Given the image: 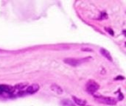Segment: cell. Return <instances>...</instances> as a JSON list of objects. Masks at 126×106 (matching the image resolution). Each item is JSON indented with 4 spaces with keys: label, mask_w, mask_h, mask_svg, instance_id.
<instances>
[{
    "label": "cell",
    "mask_w": 126,
    "mask_h": 106,
    "mask_svg": "<svg viewBox=\"0 0 126 106\" xmlns=\"http://www.w3.org/2000/svg\"><path fill=\"white\" fill-rule=\"evenodd\" d=\"M90 59H92L91 57H88L86 58H81V59H76V58H65L63 60V62L71 66H80V64L89 61Z\"/></svg>",
    "instance_id": "cell-1"
},
{
    "label": "cell",
    "mask_w": 126,
    "mask_h": 106,
    "mask_svg": "<svg viewBox=\"0 0 126 106\" xmlns=\"http://www.w3.org/2000/svg\"><path fill=\"white\" fill-rule=\"evenodd\" d=\"M100 89V85L94 80H89L86 85V90L88 93L93 94Z\"/></svg>",
    "instance_id": "cell-2"
},
{
    "label": "cell",
    "mask_w": 126,
    "mask_h": 106,
    "mask_svg": "<svg viewBox=\"0 0 126 106\" xmlns=\"http://www.w3.org/2000/svg\"><path fill=\"white\" fill-rule=\"evenodd\" d=\"M96 101L108 106H114L117 104V100L111 97H97Z\"/></svg>",
    "instance_id": "cell-3"
},
{
    "label": "cell",
    "mask_w": 126,
    "mask_h": 106,
    "mask_svg": "<svg viewBox=\"0 0 126 106\" xmlns=\"http://www.w3.org/2000/svg\"><path fill=\"white\" fill-rule=\"evenodd\" d=\"M39 90V85L38 84H32L29 86L27 87L26 89V93L29 94H32L37 92Z\"/></svg>",
    "instance_id": "cell-4"
},
{
    "label": "cell",
    "mask_w": 126,
    "mask_h": 106,
    "mask_svg": "<svg viewBox=\"0 0 126 106\" xmlns=\"http://www.w3.org/2000/svg\"><path fill=\"white\" fill-rule=\"evenodd\" d=\"M72 100H73V102H74L75 104H76V105L79 106H85L87 103L86 100L80 99V98H78V97H75V96L72 97Z\"/></svg>",
    "instance_id": "cell-5"
},
{
    "label": "cell",
    "mask_w": 126,
    "mask_h": 106,
    "mask_svg": "<svg viewBox=\"0 0 126 106\" xmlns=\"http://www.w3.org/2000/svg\"><path fill=\"white\" fill-rule=\"evenodd\" d=\"M100 51L101 55H102L103 57H105L107 60H109V61H113L112 57H111L110 52H109L108 50H106V49H100Z\"/></svg>",
    "instance_id": "cell-6"
},
{
    "label": "cell",
    "mask_w": 126,
    "mask_h": 106,
    "mask_svg": "<svg viewBox=\"0 0 126 106\" xmlns=\"http://www.w3.org/2000/svg\"><path fill=\"white\" fill-rule=\"evenodd\" d=\"M51 89H52L54 92H55L56 94H61L63 93V89H62V88L60 87L59 86L56 85V84H52V85L51 86Z\"/></svg>",
    "instance_id": "cell-7"
},
{
    "label": "cell",
    "mask_w": 126,
    "mask_h": 106,
    "mask_svg": "<svg viewBox=\"0 0 126 106\" xmlns=\"http://www.w3.org/2000/svg\"><path fill=\"white\" fill-rule=\"evenodd\" d=\"M61 104L62 106H75V104L74 103V102H72V100H70L69 99L63 100L61 102Z\"/></svg>",
    "instance_id": "cell-8"
},
{
    "label": "cell",
    "mask_w": 126,
    "mask_h": 106,
    "mask_svg": "<svg viewBox=\"0 0 126 106\" xmlns=\"http://www.w3.org/2000/svg\"><path fill=\"white\" fill-rule=\"evenodd\" d=\"M27 86H28V83H27V82L26 83H20L16 85L14 89H17V90L21 91V90L24 89L25 88H27Z\"/></svg>",
    "instance_id": "cell-9"
},
{
    "label": "cell",
    "mask_w": 126,
    "mask_h": 106,
    "mask_svg": "<svg viewBox=\"0 0 126 106\" xmlns=\"http://www.w3.org/2000/svg\"><path fill=\"white\" fill-rule=\"evenodd\" d=\"M116 80H118V79H121V80H123L124 79V77H123V76H121V77H117V78H115Z\"/></svg>",
    "instance_id": "cell-10"
},
{
    "label": "cell",
    "mask_w": 126,
    "mask_h": 106,
    "mask_svg": "<svg viewBox=\"0 0 126 106\" xmlns=\"http://www.w3.org/2000/svg\"></svg>",
    "instance_id": "cell-11"
}]
</instances>
